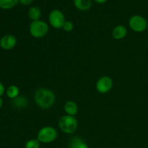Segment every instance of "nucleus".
Listing matches in <instances>:
<instances>
[{"label":"nucleus","mask_w":148,"mask_h":148,"mask_svg":"<svg viewBox=\"0 0 148 148\" xmlns=\"http://www.w3.org/2000/svg\"><path fill=\"white\" fill-rule=\"evenodd\" d=\"M36 105L41 109H49L56 101V95L50 89L41 88L36 91L34 95Z\"/></svg>","instance_id":"obj_1"},{"label":"nucleus","mask_w":148,"mask_h":148,"mask_svg":"<svg viewBox=\"0 0 148 148\" xmlns=\"http://www.w3.org/2000/svg\"><path fill=\"white\" fill-rule=\"evenodd\" d=\"M58 126L62 132L67 134H73L78 127V121L76 117L66 114L60 117Z\"/></svg>","instance_id":"obj_2"},{"label":"nucleus","mask_w":148,"mask_h":148,"mask_svg":"<svg viewBox=\"0 0 148 148\" xmlns=\"http://www.w3.org/2000/svg\"><path fill=\"white\" fill-rule=\"evenodd\" d=\"M49 26L43 20L32 21L29 25V32L35 38H41L48 34Z\"/></svg>","instance_id":"obj_3"},{"label":"nucleus","mask_w":148,"mask_h":148,"mask_svg":"<svg viewBox=\"0 0 148 148\" xmlns=\"http://www.w3.org/2000/svg\"><path fill=\"white\" fill-rule=\"evenodd\" d=\"M58 132L56 129L51 126H46L40 129L37 134V140L40 143L49 144L57 139Z\"/></svg>","instance_id":"obj_4"},{"label":"nucleus","mask_w":148,"mask_h":148,"mask_svg":"<svg viewBox=\"0 0 148 148\" xmlns=\"http://www.w3.org/2000/svg\"><path fill=\"white\" fill-rule=\"evenodd\" d=\"M129 26L133 31L142 33L147 27V21L144 17L138 14L132 16L129 20Z\"/></svg>","instance_id":"obj_5"},{"label":"nucleus","mask_w":148,"mask_h":148,"mask_svg":"<svg viewBox=\"0 0 148 148\" xmlns=\"http://www.w3.org/2000/svg\"><path fill=\"white\" fill-rule=\"evenodd\" d=\"M65 17L64 13L59 10H53L49 13V24L53 28L60 29L63 27L64 23H65Z\"/></svg>","instance_id":"obj_6"},{"label":"nucleus","mask_w":148,"mask_h":148,"mask_svg":"<svg viewBox=\"0 0 148 148\" xmlns=\"http://www.w3.org/2000/svg\"><path fill=\"white\" fill-rule=\"evenodd\" d=\"M113 85H114L113 79L108 76H103L98 79L95 85V88L100 93L106 94L111 91Z\"/></svg>","instance_id":"obj_7"},{"label":"nucleus","mask_w":148,"mask_h":148,"mask_svg":"<svg viewBox=\"0 0 148 148\" xmlns=\"http://www.w3.org/2000/svg\"><path fill=\"white\" fill-rule=\"evenodd\" d=\"M17 43V40L15 36L11 34H7L0 39V47L4 50H11L15 47Z\"/></svg>","instance_id":"obj_8"},{"label":"nucleus","mask_w":148,"mask_h":148,"mask_svg":"<svg viewBox=\"0 0 148 148\" xmlns=\"http://www.w3.org/2000/svg\"><path fill=\"white\" fill-rule=\"evenodd\" d=\"M127 29L122 25H119L114 27L112 30V36L116 40H122L127 36Z\"/></svg>","instance_id":"obj_9"},{"label":"nucleus","mask_w":148,"mask_h":148,"mask_svg":"<svg viewBox=\"0 0 148 148\" xmlns=\"http://www.w3.org/2000/svg\"><path fill=\"white\" fill-rule=\"evenodd\" d=\"M28 100L25 96H23V95H19L12 101V105L13 108L17 110L24 109L28 106Z\"/></svg>","instance_id":"obj_10"},{"label":"nucleus","mask_w":148,"mask_h":148,"mask_svg":"<svg viewBox=\"0 0 148 148\" xmlns=\"http://www.w3.org/2000/svg\"><path fill=\"white\" fill-rule=\"evenodd\" d=\"M64 110L67 115L75 116L78 113V106L75 101H68L64 106Z\"/></svg>","instance_id":"obj_11"},{"label":"nucleus","mask_w":148,"mask_h":148,"mask_svg":"<svg viewBox=\"0 0 148 148\" xmlns=\"http://www.w3.org/2000/svg\"><path fill=\"white\" fill-rule=\"evenodd\" d=\"M73 3L77 10L86 12L92 7V0H73Z\"/></svg>","instance_id":"obj_12"},{"label":"nucleus","mask_w":148,"mask_h":148,"mask_svg":"<svg viewBox=\"0 0 148 148\" xmlns=\"http://www.w3.org/2000/svg\"><path fill=\"white\" fill-rule=\"evenodd\" d=\"M69 148H89L88 144L79 137H73L69 142Z\"/></svg>","instance_id":"obj_13"},{"label":"nucleus","mask_w":148,"mask_h":148,"mask_svg":"<svg viewBox=\"0 0 148 148\" xmlns=\"http://www.w3.org/2000/svg\"><path fill=\"white\" fill-rule=\"evenodd\" d=\"M27 14H28L29 18L32 21H36V20H40V17H41V11H40V8L34 6L29 9Z\"/></svg>","instance_id":"obj_14"},{"label":"nucleus","mask_w":148,"mask_h":148,"mask_svg":"<svg viewBox=\"0 0 148 148\" xmlns=\"http://www.w3.org/2000/svg\"><path fill=\"white\" fill-rule=\"evenodd\" d=\"M6 94L8 96V98L13 100L20 95V89L16 85H12L9 86L7 89L6 90Z\"/></svg>","instance_id":"obj_15"},{"label":"nucleus","mask_w":148,"mask_h":148,"mask_svg":"<svg viewBox=\"0 0 148 148\" xmlns=\"http://www.w3.org/2000/svg\"><path fill=\"white\" fill-rule=\"evenodd\" d=\"M19 4V0H0V8L10 10Z\"/></svg>","instance_id":"obj_16"},{"label":"nucleus","mask_w":148,"mask_h":148,"mask_svg":"<svg viewBox=\"0 0 148 148\" xmlns=\"http://www.w3.org/2000/svg\"><path fill=\"white\" fill-rule=\"evenodd\" d=\"M40 142L37 139H31L25 145V148H40Z\"/></svg>","instance_id":"obj_17"},{"label":"nucleus","mask_w":148,"mask_h":148,"mask_svg":"<svg viewBox=\"0 0 148 148\" xmlns=\"http://www.w3.org/2000/svg\"><path fill=\"white\" fill-rule=\"evenodd\" d=\"M62 28H63V30L64 31L69 33V32H72L74 30V24L71 21L66 20L65 23H64Z\"/></svg>","instance_id":"obj_18"},{"label":"nucleus","mask_w":148,"mask_h":148,"mask_svg":"<svg viewBox=\"0 0 148 148\" xmlns=\"http://www.w3.org/2000/svg\"><path fill=\"white\" fill-rule=\"evenodd\" d=\"M34 1V0H19V4L24 6H27L31 4Z\"/></svg>","instance_id":"obj_19"},{"label":"nucleus","mask_w":148,"mask_h":148,"mask_svg":"<svg viewBox=\"0 0 148 148\" xmlns=\"http://www.w3.org/2000/svg\"><path fill=\"white\" fill-rule=\"evenodd\" d=\"M5 92H6V90H5V87H4V84H3L2 82H0V97L2 96Z\"/></svg>","instance_id":"obj_20"},{"label":"nucleus","mask_w":148,"mask_h":148,"mask_svg":"<svg viewBox=\"0 0 148 148\" xmlns=\"http://www.w3.org/2000/svg\"><path fill=\"white\" fill-rule=\"evenodd\" d=\"M94 1L96 3H98V4H105V3H106L107 1H108V0H94Z\"/></svg>","instance_id":"obj_21"},{"label":"nucleus","mask_w":148,"mask_h":148,"mask_svg":"<svg viewBox=\"0 0 148 148\" xmlns=\"http://www.w3.org/2000/svg\"><path fill=\"white\" fill-rule=\"evenodd\" d=\"M2 106H3V100H2V98L0 97V109L1 108Z\"/></svg>","instance_id":"obj_22"},{"label":"nucleus","mask_w":148,"mask_h":148,"mask_svg":"<svg viewBox=\"0 0 148 148\" xmlns=\"http://www.w3.org/2000/svg\"><path fill=\"white\" fill-rule=\"evenodd\" d=\"M147 27H148V22H147Z\"/></svg>","instance_id":"obj_23"}]
</instances>
